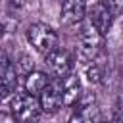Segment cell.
Wrapping results in <instances>:
<instances>
[{"label":"cell","instance_id":"obj_1","mask_svg":"<svg viewBox=\"0 0 123 123\" xmlns=\"http://www.w3.org/2000/svg\"><path fill=\"white\" fill-rule=\"evenodd\" d=\"M104 38L106 35H102L96 29V25L88 17H85L79 31V60L83 63L94 62L104 50Z\"/></svg>","mask_w":123,"mask_h":123},{"label":"cell","instance_id":"obj_2","mask_svg":"<svg viewBox=\"0 0 123 123\" xmlns=\"http://www.w3.org/2000/svg\"><path fill=\"white\" fill-rule=\"evenodd\" d=\"M27 40L42 56H48L52 50H56L60 46L58 33L50 25H46V23H33L27 29Z\"/></svg>","mask_w":123,"mask_h":123},{"label":"cell","instance_id":"obj_3","mask_svg":"<svg viewBox=\"0 0 123 123\" xmlns=\"http://www.w3.org/2000/svg\"><path fill=\"white\" fill-rule=\"evenodd\" d=\"M10 111L15 115V119H21V121H31V119H37L42 111L40 108V102H38V96L37 94H31V92H17L12 96V102H10Z\"/></svg>","mask_w":123,"mask_h":123},{"label":"cell","instance_id":"obj_13","mask_svg":"<svg viewBox=\"0 0 123 123\" xmlns=\"http://www.w3.org/2000/svg\"><path fill=\"white\" fill-rule=\"evenodd\" d=\"M27 2H29V0H10V4H12V6H15V8H23Z\"/></svg>","mask_w":123,"mask_h":123},{"label":"cell","instance_id":"obj_8","mask_svg":"<svg viewBox=\"0 0 123 123\" xmlns=\"http://www.w3.org/2000/svg\"><path fill=\"white\" fill-rule=\"evenodd\" d=\"M62 79V96H63V106H75V102L79 100V96L83 94V88H81V81L77 75H73V71L65 77H60Z\"/></svg>","mask_w":123,"mask_h":123},{"label":"cell","instance_id":"obj_14","mask_svg":"<svg viewBox=\"0 0 123 123\" xmlns=\"http://www.w3.org/2000/svg\"><path fill=\"white\" fill-rule=\"evenodd\" d=\"M2 35H4V25L0 23V37H2Z\"/></svg>","mask_w":123,"mask_h":123},{"label":"cell","instance_id":"obj_11","mask_svg":"<svg viewBox=\"0 0 123 123\" xmlns=\"http://www.w3.org/2000/svg\"><path fill=\"white\" fill-rule=\"evenodd\" d=\"M102 77H104L102 67L96 63V60L90 62V63L86 65V79H88V83H92V85H100V83H102Z\"/></svg>","mask_w":123,"mask_h":123},{"label":"cell","instance_id":"obj_10","mask_svg":"<svg viewBox=\"0 0 123 123\" xmlns=\"http://www.w3.org/2000/svg\"><path fill=\"white\" fill-rule=\"evenodd\" d=\"M50 83V77L44 73V71H29L25 73V90L31 92V94H40Z\"/></svg>","mask_w":123,"mask_h":123},{"label":"cell","instance_id":"obj_5","mask_svg":"<svg viewBox=\"0 0 123 123\" xmlns=\"http://www.w3.org/2000/svg\"><path fill=\"white\" fill-rule=\"evenodd\" d=\"M86 17V0H62L60 21L63 27L81 25Z\"/></svg>","mask_w":123,"mask_h":123},{"label":"cell","instance_id":"obj_12","mask_svg":"<svg viewBox=\"0 0 123 123\" xmlns=\"http://www.w3.org/2000/svg\"><path fill=\"white\" fill-rule=\"evenodd\" d=\"M102 4L110 10L113 17H119L123 13V0H102Z\"/></svg>","mask_w":123,"mask_h":123},{"label":"cell","instance_id":"obj_7","mask_svg":"<svg viewBox=\"0 0 123 123\" xmlns=\"http://www.w3.org/2000/svg\"><path fill=\"white\" fill-rule=\"evenodd\" d=\"M44 58H46V63H48L50 71L56 77H65V75H69L73 71V58H71V54L67 50L60 48V46L56 50H52Z\"/></svg>","mask_w":123,"mask_h":123},{"label":"cell","instance_id":"obj_6","mask_svg":"<svg viewBox=\"0 0 123 123\" xmlns=\"http://www.w3.org/2000/svg\"><path fill=\"white\" fill-rule=\"evenodd\" d=\"M17 88V67L0 54V100L15 94Z\"/></svg>","mask_w":123,"mask_h":123},{"label":"cell","instance_id":"obj_4","mask_svg":"<svg viewBox=\"0 0 123 123\" xmlns=\"http://www.w3.org/2000/svg\"><path fill=\"white\" fill-rule=\"evenodd\" d=\"M38 102H40L42 111H46V113H54V111H58V110L63 106V96H62V79H60V77L50 79L48 86L38 94Z\"/></svg>","mask_w":123,"mask_h":123},{"label":"cell","instance_id":"obj_9","mask_svg":"<svg viewBox=\"0 0 123 123\" xmlns=\"http://www.w3.org/2000/svg\"><path fill=\"white\" fill-rule=\"evenodd\" d=\"M88 19L96 25V29L102 33V35H108L110 33V29H111V23H113V15L110 13V10L102 4V0L100 2H96L92 8H90V13H88Z\"/></svg>","mask_w":123,"mask_h":123}]
</instances>
